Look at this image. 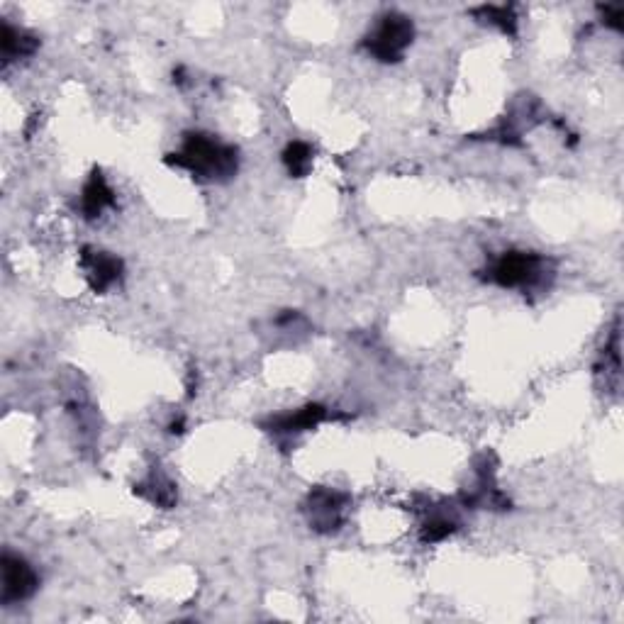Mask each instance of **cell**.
<instances>
[{
  "mask_svg": "<svg viewBox=\"0 0 624 624\" xmlns=\"http://www.w3.org/2000/svg\"><path fill=\"white\" fill-rule=\"evenodd\" d=\"M0 571H3V605H15L22 600L32 598L39 588V576L37 571L27 564L22 556L5 554L0 559Z\"/></svg>",
  "mask_w": 624,
  "mask_h": 624,
  "instance_id": "obj_5",
  "label": "cell"
},
{
  "mask_svg": "<svg viewBox=\"0 0 624 624\" xmlns=\"http://www.w3.org/2000/svg\"><path fill=\"white\" fill-rule=\"evenodd\" d=\"M283 164L293 178H305L312 169V147L305 142H291L283 149Z\"/></svg>",
  "mask_w": 624,
  "mask_h": 624,
  "instance_id": "obj_12",
  "label": "cell"
},
{
  "mask_svg": "<svg viewBox=\"0 0 624 624\" xmlns=\"http://www.w3.org/2000/svg\"><path fill=\"white\" fill-rule=\"evenodd\" d=\"M81 266L86 269L88 286L96 293H108L122 278V261L113 254L100 252V249H83Z\"/></svg>",
  "mask_w": 624,
  "mask_h": 624,
  "instance_id": "obj_6",
  "label": "cell"
},
{
  "mask_svg": "<svg viewBox=\"0 0 624 624\" xmlns=\"http://www.w3.org/2000/svg\"><path fill=\"white\" fill-rule=\"evenodd\" d=\"M456 529H459V525H456L454 517L444 515V512H434V515H429L427 520L422 522L420 539L425 544H437V542H444V539L451 537Z\"/></svg>",
  "mask_w": 624,
  "mask_h": 624,
  "instance_id": "obj_13",
  "label": "cell"
},
{
  "mask_svg": "<svg viewBox=\"0 0 624 624\" xmlns=\"http://www.w3.org/2000/svg\"><path fill=\"white\" fill-rule=\"evenodd\" d=\"M39 47V39L32 32L13 27L10 22H3L0 30V54H3V64H13V61L32 57Z\"/></svg>",
  "mask_w": 624,
  "mask_h": 624,
  "instance_id": "obj_9",
  "label": "cell"
},
{
  "mask_svg": "<svg viewBox=\"0 0 624 624\" xmlns=\"http://www.w3.org/2000/svg\"><path fill=\"white\" fill-rule=\"evenodd\" d=\"M115 205V191L110 188V183L105 181L103 171L93 169L91 178L86 181L81 191V213L86 220H96L105 213L108 208Z\"/></svg>",
  "mask_w": 624,
  "mask_h": 624,
  "instance_id": "obj_8",
  "label": "cell"
},
{
  "mask_svg": "<svg viewBox=\"0 0 624 624\" xmlns=\"http://www.w3.org/2000/svg\"><path fill=\"white\" fill-rule=\"evenodd\" d=\"M135 493L142 495V498H147L149 503L164 507V510H169V507L176 505L174 483H171L169 478H166L164 473H159V471H154L152 476L147 478V481L135 486Z\"/></svg>",
  "mask_w": 624,
  "mask_h": 624,
  "instance_id": "obj_11",
  "label": "cell"
},
{
  "mask_svg": "<svg viewBox=\"0 0 624 624\" xmlns=\"http://www.w3.org/2000/svg\"><path fill=\"white\" fill-rule=\"evenodd\" d=\"M412 39H415V25L408 15L403 13H386L378 25L366 35L364 49L373 59L383 61V64H395L405 57L410 49Z\"/></svg>",
  "mask_w": 624,
  "mask_h": 624,
  "instance_id": "obj_3",
  "label": "cell"
},
{
  "mask_svg": "<svg viewBox=\"0 0 624 624\" xmlns=\"http://www.w3.org/2000/svg\"><path fill=\"white\" fill-rule=\"evenodd\" d=\"M351 498L347 493H339L334 488H315L310 490V495L305 498L303 512L305 520H308L310 529L320 534H332L337 529H342L344 520H347V507Z\"/></svg>",
  "mask_w": 624,
  "mask_h": 624,
  "instance_id": "obj_4",
  "label": "cell"
},
{
  "mask_svg": "<svg viewBox=\"0 0 624 624\" xmlns=\"http://www.w3.org/2000/svg\"><path fill=\"white\" fill-rule=\"evenodd\" d=\"M600 18H603L605 27L622 32L624 30V8L622 5H600Z\"/></svg>",
  "mask_w": 624,
  "mask_h": 624,
  "instance_id": "obj_14",
  "label": "cell"
},
{
  "mask_svg": "<svg viewBox=\"0 0 624 624\" xmlns=\"http://www.w3.org/2000/svg\"><path fill=\"white\" fill-rule=\"evenodd\" d=\"M471 15L483 25L498 27L503 35H517V13L512 5H481V8H473Z\"/></svg>",
  "mask_w": 624,
  "mask_h": 624,
  "instance_id": "obj_10",
  "label": "cell"
},
{
  "mask_svg": "<svg viewBox=\"0 0 624 624\" xmlns=\"http://www.w3.org/2000/svg\"><path fill=\"white\" fill-rule=\"evenodd\" d=\"M330 417L327 408L322 405H305V408H298L293 412H283V415L269 417L264 422L266 432L271 434H300V432H308V429H315L320 422H325Z\"/></svg>",
  "mask_w": 624,
  "mask_h": 624,
  "instance_id": "obj_7",
  "label": "cell"
},
{
  "mask_svg": "<svg viewBox=\"0 0 624 624\" xmlns=\"http://www.w3.org/2000/svg\"><path fill=\"white\" fill-rule=\"evenodd\" d=\"M549 273V264L537 252H505L488 266L486 281L500 288H517V291H532L542 286Z\"/></svg>",
  "mask_w": 624,
  "mask_h": 624,
  "instance_id": "obj_2",
  "label": "cell"
},
{
  "mask_svg": "<svg viewBox=\"0 0 624 624\" xmlns=\"http://www.w3.org/2000/svg\"><path fill=\"white\" fill-rule=\"evenodd\" d=\"M166 164L188 171L195 181L220 183L237 174L239 152L232 144L220 142L205 132H188L181 149L166 156Z\"/></svg>",
  "mask_w": 624,
  "mask_h": 624,
  "instance_id": "obj_1",
  "label": "cell"
}]
</instances>
